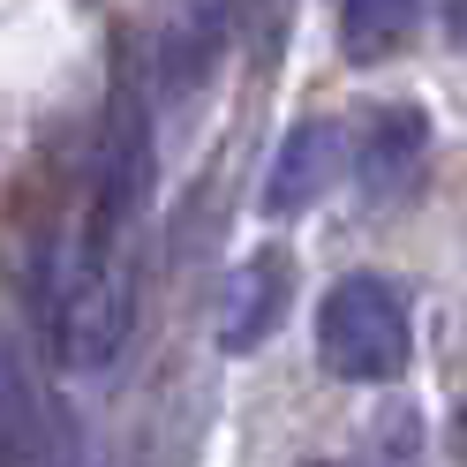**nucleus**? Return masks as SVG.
<instances>
[{"label": "nucleus", "instance_id": "nucleus-9", "mask_svg": "<svg viewBox=\"0 0 467 467\" xmlns=\"http://www.w3.org/2000/svg\"><path fill=\"white\" fill-rule=\"evenodd\" d=\"M452 452L467 460V400H460V415H452Z\"/></svg>", "mask_w": 467, "mask_h": 467}, {"label": "nucleus", "instance_id": "nucleus-8", "mask_svg": "<svg viewBox=\"0 0 467 467\" xmlns=\"http://www.w3.org/2000/svg\"><path fill=\"white\" fill-rule=\"evenodd\" d=\"M212 53H219V0H203V8H189L173 23V38H166V91L182 99L189 83H203Z\"/></svg>", "mask_w": 467, "mask_h": 467}, {"label": "nucleus", "instance_id": "nucleus-7", "mask_svg": "<svg viewBox=\"0 0 467 467\" xmlns=\"http://www.w3.org/2000/svg\"><path fill=\"white\" fill-rule=\"evenodd\" d=\"M422 0H339V46L347 61H385V53L415 31Z\"/></svg>", "mask_w": 467, "mask_h": 467}, {"label": "nucleus", "instance_id": "nucleus-5", "mask_svg": "<svg viewBox=\"0 0 467 467\" xmlns=\"http://www.w3.org/2000/svg\"><path fill=\"white\" fill-rule=\"evenodd\" d=\"M332 173H339V121H295L286 143H279V159H272L265 212H272V219L309 212V203L332 189Z\"/></svg>", "mask_w": 467, "mask_h": 467}, {"label": "nucleus", "instance_id": "nucleus-3", "mask_svg": "<svg viewBox=\"0 0 467 467\" xmlns=\"http://www.w3.org/2000/svg\"><path fill=\"white\" fill-rule=\"evenodd\" d=\"M286 302H295V265L279 249H256L249 265H234L226 295H219V347L226 355H256L279 332Z\"/></svg>", "mask_w": 467, "mask_h": 467}, {"label": "nucleus", "instance_id": "nucleus-4", "mask_svg": "<svg viewBox=\"0 0 467 467\" xmlns=\"http://www.w3.org/2000/svg\"><path fill=\"white\" fill-rule=\"evenodd\" d=\"M0 467H53V437H46V400L23 339L0 325Z\"/></svg>", "mask_w": 467, "mask_h": 467}, {"label": "nucleus", "instance_id": "nucleus-10", "mask_svg": "<svg viewBox=\"0 0 467 467\" xmlns=\"http://www.w3.org/2000/svg\"><path fill=\"white\" fill-rule=\"evenodd\" d=\"M452 31H467V0H452Z\"/></svg>", "mask_w": 467, "mask_h": 467}, {"label": "nucleus", "instance_id": "nucleus-2", "mask_svg": "<svg viewBox=\"0 0 467 467\" xmlns=\"http://www.w3.org/2000/svg\"><path fill=\"white\" fill-rule=\"evenodd\" d=\"M129 325H136V279L121 265H76L61 295V355L99 377L129 347Z\"/></svg>", "mask_w": 467, "mask_h": 467}, {"label": "nucleus", "instance_id": "nucleus-1", "mask_svg": "<svg viewBox=\"0 0 467 467\" xmlns=\"http://www.w3.org/2000/svg\"><path fill=\"white\" fill-rule=\"evenodd\" d=\"M317 355H325L332 377L347 385H392L415 355V332H407V302L392 279L355 272L339 279L325 302H317Z\"/></svg>", "mask_w": 467, "mask_h": 467}, {"label": "nucleus", "instance_id": "nucleus-6", "mask_svg": "<svg viewBox=\"0 0 467 467\" xmlns=\"http://www.w3.org/2000/svg\"><path fill=\"white\" fill-rule=\"evenodd\" d=\"M430 151V121H422V106H377L369 121H362V189L369 196H400L407 182H415V166Z\"/></svg>", "mask_w": 467, "mask_h": 467}]
</instances>
